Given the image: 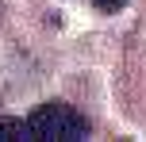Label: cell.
<instances>
[{
    "label": "cell",
    "mask_w": 146,
    "mask_h": 142,
    "mask_svg": "<svg viewBox=\"0 0 146 142\" xmlns=\"http://www.w3.org/2000/svg\"><path fill=\"white\" fill-rule=\"evenodd\" d=\"M88 135V119L66 100H46L27 115V138L46 142H77Z\"/></svg>",
    "instance_id": "1"
},
{
    "label": "cell",
    "mask_w": 146,
    "mask_h": 142,
    "mask_svg": "<svg viewBox=\"0 0 146 142\" xmlns=\"http://www.w3.org/2000/svg\"><path fill=\"white\" fill-rule=\"evenodd\" d=\"M96 8H100V12H115V8H123L127 0H92Z\"/></svg>",
    "instance_id": "3"
},
{
    "label": "cell",
    "mask_w": 146,
    "mask_h": 142,
    "mask_svg": "<svg viewBox=\"0 0 146 142\" xmlns=\"http://www.w3.org/2000/svg\"><path fill=\"white\" fill-rule=\"evenodd\" d=\"M0 138H27V119L0 115Z\"/></svg>",
    "instance_id": "2"
}]
</instances>
